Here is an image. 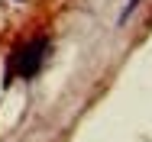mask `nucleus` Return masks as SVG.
Returning <instances> with one entry per match:
<instances>
[{
	"instance_id": "obj_1",
	"label": "nucleus",
	"mask_w": 152,
	"mask_h": 142,
	"mask_svg": "<svg viewBox=\"0 0 152 142\" xmlns=\"http://www.w3.org/2000/svg\"><path fill=\"white\" fill-rule=\"evenodd\" d=\"M45 58H49V39H45V36H36L32 42L20 45V49L10 55V65H7V81H3V84H10V81H13V74H20L23 81L36 78V74L42 71Z\"/></svg>"
},
{
	"instance_id": "obj_2",
	"label": "nucleus",
	"mask_w": 152,
	"mask_h": 142,
	"mask_svg": "<svg viewBox=\"0 0 152 142\" xmlns=\"http://www.w3.org/2000/svg\"><path fill=\"white\" fill-rule=\"evenodd\" d=\"M136 7H139V0H126V7H123V13H120V20H117V23H120V26H126V20H129V16H133V13H136Z\"/></svg>"
}]
</instances>
